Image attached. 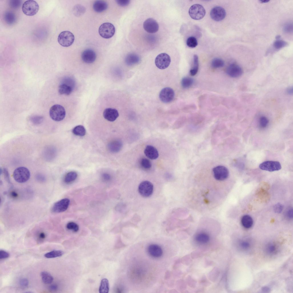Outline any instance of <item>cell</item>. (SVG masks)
Listing matches in <instances>:
<instances>
[{"label": "cell", "instance_id": "cell-19", "mask_svg": "<svg viewBox=\"0 0 293 293\" xmlns=\"http://www.w3.org/2000/svg\"><path fill=\"white\" fill-rule=\"evenodd\" d=\"M144 153L148 158L152 160L156 159L159 156L158 152L157 149L151 145H148L146 146Z\"/></svg>", "mask_w": 293, "mask_h": 293}, {"label": "cell", "instance_id": "cell-5", "mask_svg": "<svg viewBox=\"0 0 293 293\" xmlns=\"http://www.w3.org/2000/svg\"><path fill=\"white\" fill-rule=\"evenodd\" d=\"M74 39V36L72 32L69 31H64L59 34L58 40L61 45L68 47L72 44Z\"/></svg>", "mask_w": 293, "mask_h": 293}, {"label": "cell", "instance_id": "cell-27", "mask_svg": "<svg viewBox=\"0 0 293 293\" xmlns=\"http://www.w3.org/2000/svg\"><path fill=\"white\" fill-rule=\"evenodd\" d=\"M85 8L82 5L77 4L74 6L73 9V12L74 15L76 17H80L86 12Z\"/></svg>", "mask_w": 293, "mask_h": 293}, {"label": "cell", "instance_id": "cell-53", "mask_svg": "<svg viewBox=\"0 0 293 293\" xmlns=\"http://www.w3.org/2000/svg\"><path fill=\"white\" fill-rule=\"evenodd\" d=\"M286 215L287 217L289 219H291L293 217V210L292 209H289L286 212Z\"/></svg>", "mask_w": 293, "mask_h": 293}, {"label": "cell", "instance_id": "cell-29", "mask_svg": "<svg viewBox=\"0 0 293 293\" xmlns=\"http://www.w3.org/2000/svg\"><path fill=\"white\" fill-rule=\"evenodd\" d=\"M99 291L100 293H108V292L109 283L107 279L103 278L101 280Z\"/></svg>", "mask_w": 293, "mask_h": 293}, {"label": "cell", "instance_id": "cell-9", "mask_svg": "<svg viewBox=\"0 0 293 293\" xmlns=\"http://www.w3.org/2000/svg\"><path fill=\"white\" fill-rule=\"evenodd\" d=\"M213 173L214 178L218 181H223L226 179L229 175L228 169L222 165L214 167L213 169Z\"/></svg>", "mask_w": 293, "mask_h": 293}, {"label": "cell", "instance_id": "cell-34", "mask_svg": "<svg viewBox=\"0 0 293 293\" xmlns=\"http://www.w3.org/2000/svg\"><path fill=\"white\" fill-rule=\"evenodd\" d=\"M63 251L60 250H55L45 254L44 256L47 258H53L62 256L63 254Z\"/></svg>", "mask_w": 293, "mask_h": 293}, {"label": "cell", "instance_id": "cell-50", "mask_svg": "<svg viewBox=\"0 0 293 293\" xmlns=\"http://www.w3.org/2000/svg\"><path fill=\"white\" fill-rule=\"evenodd\" d=\"M9 256V254L7 252L3 250L0 251V258L3 259L7 258Z\"/></svg>", "mask_w": 293, "mask_h": 293}, {"label": "cell", "instance_id": "cell-46", "mask_svg": "<svg viewBox=\"0 0 293 293\" xmlns=\"http://www.w3.org/2000/svg\"><path fill=\"white\" fill-rule=\"evenodd\" d=\"M268 122V120L266 117L264 116H262L260 120V126L262 128H265L267 125Z\"/></svg>", "mask_w": 293, "mask_h": 293}, {"label": "cell", "instance_id": "cell-13", "mask_svg": "<svg viewBox=\"0 0 293 293\" xmlns=\"http://www.w3.org/2000/svg\"><path fill=\"white\" fill-rule=\"evenodd\" d=\"M143 27L144 29L149 33H155L159 29V25L157 21L152 18L146 19L144 22Z\"/></svg>", "mask_w": 293, "mask_h": 293}, {"label": "cell", "instance_id": "cell-52", "mask_svg": "<svg viewBox=\"0 0 293 293\" xmlns=\"http://www.w3.org/2000/svg\"><path fill=\"white\" fill-rule=\"evenodd\" d=\"M102 179L105 181H108L111 179L110 175L107 173H104L102 175Z\"/></svg>", "mask_w": 293, "mask_h": 293}, {"label": "cell", "instance_id": "cell-47", "mask_svg": "<svg viewBox=\"0 0 293 293\" xmlns=\"http://www.w3.org/2000/svg\"><path fill=\"white\" fill-rule=\"evenodd\" d=\"M283 209V205L279 203L275 204L273 207L274 211L276 213H280L282 212Z\"/></svg>", "mask_w": 293, "mask_h": 293}, {"label": "cell", "instance_id": "cell-61", "mask_svg": "<svg viewBox=\"0 0 293 293\" xmlns=\"http://www.w3.org/2000/svg\"><path fill=\"white\" fill-rule=\"evenodd\" d=\"M280 37H281L280 35H278L276 37V39H277V40H278L280 38Z\"/></svg>", "mask_w": 293, "mask_h": 293}, {"label": "cell", "instance_id": "cell-49", "mask_svg": "<svg viewBox=\"0 0 293 293\" xmlns=\"http://www.w3.org/2000/svg\"><path fill=\"white\" fill-rule=\"evenodd\" d=\"M118 5L121 6H125L128 5L130 3L129 0H117L116 1Z\"/></svg>", "mask_w": 293, "mask_h": 293}, {"label": "cell", "instance_id": "cell-33", "mask_svg": "<svg viewBox=\"0 0 293 293\" xmlns=\"http://www.w3.org/2000/svg\"><path fill=\"white\" fill-rule=\"evenodd\" d=\"M194 82L193 79L191 78L185 77L181 81V84L184 88H188L191 86Z\"/></svg>", "mask_w": 293, "mask_h": 293}, {"label": "cell", "instance_id": "cell-20", "mask_svg": "<svg viewBox=\"0 0 293 293\" xmlns=\"http://www.w3.org/2000/svg\"><path fill=\"white\" fill-rule=\"evenodd\" d=\"M122 143L120 140L116 139L110 142L108 145V150L112 153L119 152L122 147Z\"/></svg>", "mask_w": 293, "mask_h": 293}, {"label": "cell", "instance_id": "cell-31", "mask_svg": "<svg viewBox=\"0 0 293 293\" xmlns=\"http://www.w3.org/2000/svg\"><path fill=\"white\" fill-rule=\"evenodd\" d=\"M193 65L190 71V73L192 76L195 75L198 72L199 69L198 58L197 55L193 56Z\"/></svg>", "mask_w": 293, "mask_h": 293}, {"label": "cell", "instance_id": "cell-44", "mask_svg": "<svg viewBox=\"0 0 293 293\" xmlns=\"http://www.w3.org/2000/svg\"><path fill=\"white\" fill-rule=\"evenodd\" d=\"M283 30L284 32L287 33H290L293 32V24L292 23H286L284 26Z\"/></svg>", "mask_w": 293, "mask_h": 293}, {"label": "cell", "instance_id": "cell-23", "mask_svg": "<svg viewBox=\"0 0 293 293\" xmlns=\"http://www.w3.org/2000/svg\"><path fill=\"white\" fill-rule=\"evenodd\" d=\"M73 88L67 84L62 83L59 86L58 92L60 94L69 95L72 92Z\"/></svg>", "mask_w": 293, "mask_h": 293}, {"label": "cell", "instance_id": "cell-45", "mask_svg": "<svg viewBox=\"0 0 293 293\" xmlns=\"http://www.w3.org/2000/svg\"><path fill=\"white\" fill-rule=\"evenodd\" d=\"M47 149V151H46V152H47V153H46V154L47 155L46 156L47 157L48 156V159H52L55 155L56 151L52 147H49Z\"/></svg>", "mask_w": 293, "mask_h": 293}, {"label": "cell", "instance_id": "cell-28", "mask_svg": "<svg viewBox=\"0 0 293 293\" xmlns=\"http://www.w3.org/2000/svg\"><path fill=\"white\" fill-rule=\"evenodd\" d=\"M78 176L77 173L75 171H71L65 175L64 181L65 183L69 184L74 182Z\"/></svg>", "mask_w": 293, "mask_h": 293}, {"label": "cell", "instance_id": "cell-3", "mask_svg": "<svg viewBox=\"0 0 293 293\" xmlns=\"http://www.w3.org/2000/svg\"><path fill=\"white\" fill-rule=\"evenodd\" d=\"M39 5L35 1L29 0L26 1L23 4L22 10L25 15L32 16L35 15L39 9Z\"/></svg>", "mask_w": 293, "mask_h": 293}, {"label": "cell", "instance_id": "cell-56", "mask_svg": "<svg viewBox=\"0 0 293 293\" xmlns=\"http://www.w3.org/2000/svg\"><path fill=\"white\" fill-rule=\"evenodd\" d=\"M10 195L13 198H16L18 196V194L15 191H12L11 192Z\"/></svg>", "mask_w": 293, "mask_h": 293}, {"label": "cell", "instance_id": "cell-36", "mask_svg": "<svg viewBox=\"0 0 293 293\" xmlns=\"http://www.w3.org/2000/svg\"><path fill=\"white\" fill-rule=\"evenodd\" d=\"M140 165L142 169L145 170L150 169L152 167L151 162L149 160L146 158H143L141 159Z\"/></svg>", "mask_w": 293, "mask_h": 293}, {"label": "cell", "instance_id": "cell-39", "mask_svg": "<svg viewBox=\"0 0 293 293\" xmlns=\"http://www.w3.org/2000/svg\"><path fill=\"white\" fill-rule=\"evenodd\" d=\"M186 44L189 47L194 48L197 45L198 42L195 37L191 36L188 37L187 39Z\"/></svg>", "mask_w": 293, "mask_h": 293}, {"label": "cell", "instance_id": "cell-17", "mask_svg": "<svg viewBox=\"0 0 293 293\" xmlns=\"http://www.w3.org/2000/svg\"><path fill=\"white\" fill-rule=\"evenodd\" d=\"M104 118L106 120L110 122L115 121L118 117L119 114L118 111L115 108H108L105 109L103 113Z\"/></svg>", "mask_w": 293, "mask_h": 293}, {"label": "cell", "instance_id": "cell-37", "mask_svg": "<svg viewBox=\"0 0 293 293\" xmlns=\"http://www.w3.org/2000/svg\"><path fill=\"white\" fill-rule=\"evenodd\" d=\"M239 248L243 251H247L250 249L251 247L250 242L246 239L242 240L239 241L238 243Z\"/></svg>", "mask_w": 293, "mask_h": 293}, {"label": "cell", "instance_id": "cell-16", "mask_svg": "<svg viewBox=\"0 0 293 293\" xmlns=\"http://www.w3.org/2000/svg\"><path fill=\"white\" fill-rule=\"evenodd\" d=\"M81 58L84 62L87 64H91L95 60L96 55L95 52L92 50L87 49L82 52Z\"/></svg>", "mask_w": 293, "mask_h": 293}, {"label": "cell", "instance_id": "cell-32", "mask_svg": "<svg viewBox=\"0 0 293 293\" xmlns=\"http://www.w3.org/2000/svg\"><path fill=\"white\" fill-rule=\"evenodd\" d=\"M72 132L76 136H83L85 135L86 130L83 126L79 125L75 126L73 129Z\"/></svg>", "mask_w": 293, "mask_h": 293}, {"label": "cell", "instance_id": "cell-35", "mask_svg": "<svg viewBox=\"0 0 293 293\" xmlns=\"http://www.w3.org/2000/svg\"><path fill=\"white\" fill-rule=\"evenodd\" d=\"M195 239L196 241L199 243H205L209 241V237L206 233H201L196 235Z\"/></svg>", "mask_w": 293, "mask_h": 293}, {"label": "cell", "instance_id": "cell-22", "mask_svg": "<svg viewBox=\"0 0 293 293\" xmlns=\"http://www.w3.org/2000/svg\"><path fill=\"white\" fill-rule=\"evenodd\" d=\"M140 58L137 55L130 53L128 54L125 58L126 64L129 66H131L138 63L140 61Z\"/></svg>", "mask_w": 293, "mask_h": 293}, {"label": "cell", "instance_id": "cell-57", "mask_svg": "<svg viewBox=\"0 0 293 293\" xmlns=\"http://www.w3.org/2000/svg\"><path fill=\"white\" fill-rule=\"evenodd\" d=\"M39 237L41 239H44L45 237V233L43 232H41L39 234Z\"/></svg>", "mask_w": 293, "mask_h": 293}, {"label": "cell", "instance_id": "cell-1", "mask_svg": "<svg viewBox=\"0 0 293 293\" xmlns=\"http://www.w3.org/2000/svg\"><path fill=\"white\" fill-rule=\"evenodd\" d=\"M30 174L27 168L19 167L14 170L13 176L15 180L19 183H23L27 181L29 179Z\"/></svg>", "mask_w": 293, "mask_h": 293}, {"label": "cell", "instance_id": "cell-21", "mask_svg": "<svg viewBox=\"0 0 293 293\" xmlns=\"http://www.w3.org/2000/svg\"><path fill=\"white\" fill-rule=\"evenodd\" d=\"M108 7L107 3L102 0H97L93 3V8L94 11L98 13H101L105 10Z\"/></svg>", "mask_w": 293, "mask_h": 293}, {"label": "cell", "instance_id": "cell-42", "mask_svg": "<svg viewBox=\"0 0 293 293\" xmlns=\"http://www.w3.org/2000/svg\"><path fill=\"white\" fill-rule=\"evenodd\" d=\"M43 120V116H34L30 118V120L34 124L38 125L41 124Z\"/></svg>", "mask_w": 293, "mask_h": 293}, {"label": "cell", "instance_id": "cell-24", "mask_svg": "<svg viewBox=\"0 0 293 293\" xmlns=\"http://www.w3.org/2000/svg\"><path fill=\"white\" fill-rule=\"evenodd\" d=\"M3 18L5 22L9 25L13 24L15 22L16 20L15 14L10 11H7L5 13Z\"/></svg>", "mask_w": 293, "mask_h": 293}, {"label": "cell", "instance_id": "cell-48", "mask_svg": "<svg viewBox=\"0 0 293 293\" xmlns=\"http://www.w3.org/2000/svg\"><path fill=\"white\" fill-rule=\"evenodd\" d=\"M19 283L20 286L21 287L23 288H26L28 286L29 281L26 278H22L20 280Z\"/></svg>", "mask_w": 293, "mask_h": 293}, {"label": "cell", "instance_id": "cell-11", "mask_svg": "<svg viewBox=\"0 0 293 293\" xmlns=\"http://www.w3.org/2000/svg\"><path fill=\"white\" fill-rule=\"evenodd\" d=\"M175 93L173 90L169 87H166L161 91L159 97L161 100L165 103L171 102L173 99Z\"/></svg>", "mask_w": 293, "mask_h": 293}, {"label": "cell", "instance_id": "cell-51", "mask_svg": "<svg viewBox=\"0 0 293 293\" xmlns=\"http://www.w3.org/2000/svg\"><path fill=\"white\" fill-rule=\"evenodd\" d=\"M35 178L37 181L41 182H44L45 180V177L43 175L40 174L36 175Z\"/></svg>", "mask_w": 293, "mask_h": 293}, {"label": "cell", "instance_id": "cell-41", "mask_svg": "<svg viewBox=\"0 0 293 293\" xmlns=\"http://www.w3.org/2000/svg\"><path fill=\"white\" fill-rule=\"evenodd\" d=\"M66 227L68 229L72 230L74 232H77L79 229L78 225L73 222L68 223L66 225Z\"/></svg>", "mask_w": 293, "mask_h": 293}, {"label": "cell", "instance_id": "cell-18", "mask_svg": "<svg viewBox=\"0 0 293 293\" xmlns=\"http://www.w3.org/2000/svg\"><path fill=\"white\" fill-rule=\"evenodd\" d=\"M147 251L149 254L154 258L159 257L163 254L162 248L157 244H153L149 245Z\"/></svg>", "mask_w": 293, "mask_h": 293}, {"label": "cell", "instance_id": "cell-12", "mask_svg": "<svg viewBox=\"0 0 293 293\" xmlns=\"http://www.w3.org/2000/svg\"><path fill=\"white\" fill-rule=\"evenodd\" d=\"M226 15V13L225 9L219 6H215L213 8L210 13L211 18L217 21L223 20L225 18Z\"/></svg>", "mask_w": 293, "mask_h": 293}, {"label": "cell", "instance_id": "cell-54", "mask_svg": "<svg viewBox=\"0 0 293 293\" xmlns=\"http://www.w3.org/2000/svg\"><path fill=\"white\" fill-rule=\"evenodd\" d=\"M57 286L56 285L52 284L50 286L49 289L50 290L54 291H56L57 290Z\"/></svg>", "mask_w": 293, "mask_h": 293}, {"label": "cell", "instance_id": "cell-6", "mask_svg": "<svg viewBox=\"0 0 293 293\" xmlns=\"http://www.w3.org/2000/svg\"><path fill=\"white\" fill-rule=\"evenodd\" d=\"M189 14L190 17L195 20L202 19L205 16V11L201 5L195 4L191 6L189 11Z\"/></svg>", "mask_w": 293, "mask_h": 293}, {"label": "cell", "instance_id": "cell-55", "mask_svg": "<svg viewBox=\"0 0 293 293\" xmlns=\"http://www.w3.org/2000/svg\"><path fill=\"white\" fill-rule=\"evenodd\" d=\"M4 175H5V177L6 179H7V181L9 182H10V180H9V173H8V172L7 171V170L6 169H4Z\"/></svg>", "mask_w": 293, "mask_h": 293}, {"label": "cell", "instance_id": "cell-60", "mask_svg": "<svg viewBox=\"0 0 293 293\" xmlns=\"http://www.w3.org/2000/svg\"><path fill=\"white\" fill-rule=\"evenodd\" d=\"M263 290L265 292H268L269 290V289L267 287H264L263 288Z\"/></svg>", "mask_w": 293, "mask_h": 293}, {"label": "cell", "instance_id": "cell-2", "mask_svg": "<svg viewBox=\"0 0 293 293\" xmlns=\"http://www.w3.org/2000/svg\"><path fill=\"white\" fill-rule=\"evenodd\" d=\"M50 115L51 118L56 121L62 120L66 116V111L64 108L59 104H55L50 109Z\"/></svg>", "mask_w": 293, "mask_h": 293}, {"label": "cell", "instance_id": "cell-14", "mask_svg": "<svg viewBox=\"0 0 293 293\" xmlns=\"http://www.w3.org/2000/svg\"><path fill=\"white\" fill-rule=\"evenodd\" d=\"M70 203V201L68 199H62L54 204L52 209V211L55 213L64 212L67 209Z\"/></svg>", "mask_w": 293, "mask_h": 293}, {"label": "cell", "instance_id": "cell-8", "mask_svg": "<svg viewBox=\"0 0 293 293\" xmlns=\"http://www.w3.org/2000/svg\"><path fill=\"white\" fill-rule=\"evenodd\" d=\"M153 186L150 182L145 181L142 182L138 187V191L140 194L144 197H148L153 193Z\"/></svg>", "mask_w": 293, "mask_h": 293}, {"label": "cell", "instance_id": "cell-4", "mask_svg": "<svg viewBox=\"0 0 293 293\" xmlns=\"http://www.w3.org/2000/svg\"><path fill=\"white\" fill-rule=\"evenodd\" d=\"M115 29L114 25L109 22L104 23L99 27L98 32L100 35L102 37L109 39L114 35Z\"/></svg>", "mask_w": 293, "mask_h": 293}, {"label": "cell", "instance_id": "cell-10", "mask_svg": "<svg viewBox=\"0 0 293 293\" xmlns=\"http://www.w3.org/2000/svg\"><path fill=\"white\" fill-rule=\"evenodd\" d=\"M259 167L262 170L272 172L280 170L281 166L280 162L277 161H266L260 164Z\"/></svg>", "mask_w": 293, "mask_h": 293}, {"label": "cell", "instance_id": "cell-25", "mask_svg": "<svg viewBox=\"0 0 293 293\" xmlns=\"http://www.w3.org/2000/svg\"><path fill=\"white\" fill-rule=\"evenodd\" d=\"M241 222L243 227L249 229L252 226L253 221L252 218L250 216L246 215L242 216L241 218Z\"/></svg>", "mask_w": 293, "mask_h": 293}, {"label": "cell", "instance_id": "cell-40", "mask_svg": "<svg viewBox=\"0 0 293 293\" xmlns=\"http://www.w3.org/2000/svg\"><path fill=\"white\" fill-rule=\"evenodd\" d=\"M286 41L281 40H277L273 43V46L275 49L279 50L283 48L288 45Z\"/></svg>", "mask_w": 293, "mask_h": 293}, {"label": "cell", "instance_id": "cell-30", "mask_svg": "<svg viewBox=\"0 0 293 293\" xmlns=\"http://www.w3.org/2000/svg\"><path fill=\"white\" fill-rule=\"evenodd\" d=\"M42 280L43 282L46 284H51L53 280L52 276L46 271H43L41 273Z\"/></svg>", "mask_w": 293, "mask_h": 293}, {"label": "cell", "instance_id": "cell-26", "mask_svg": "<svg viewBox=\"0 0 293 293\" xmlns=\"http://www.w3.org/2000/svg\"><path fill=\"white\" fill-rule=\"evenodd\" d=\"M265 250L267 254L272 255L277 253L278 251V247L276 245L275 243H270L266 245Z\"/></svg>", "mask_w": 293, "mask_h": 293}, {"label": "cell", "instance_id": "cell-38", "mask_svg": "<svg viewBox=\"0 0 293 293\" xmlns=\"http://www.w3.org/2000/svg\"><path fill=\"white\" fill-rule=\"evenodd\" d=\"M224 64L223 61L219 58H215L212 60L211 62V66L215 68H217L223 67Z\"/></svg>", "mask_w": 293, "mask_h": 293}, {"label": "cell", "instance_id": "cell-7", "mask_svg": "<svg viewBox=\"0 0 293 293\" xmlns=\"http://www.w3.org/2000/svg\"><path fill=\"white\" fill-rule=\"evenodd\" d=\"M171 62L170 56L165 53L159 54L156 57L155 60L156 66L161 69H164L167 68Z\"/></svg>", "mask_w": 293, "mask_h": 293}, {"label": "cell", "instance_id": "cell-59", "mask_svg": "<svg viewBox=\"0 0 293 293\" xmlns=\"http://www.w3.org/2000/svg\"><path fill=\"white\" fill-rule=\"evenodd\" d=\"M269 1V0H260V2L261 3H267V2H268Z\"/></svg>", "mask_w": 293, "mask_h": 293}, {"label": "cell", "instance_id": "cell-15", "mask_svg": "<svg viewBox=\"0 0 293 293\" xmlns=\"http://www.w3.org/2000/svg\"><path fill=\"white\" fill-rule=\"evenodd\" d=\"M226 72L229 76L231 77L237 78L242 75L243 70L238 65L232 63L227 68Z\"/></svg>", "mask_w": 293, "mask_h": 293}, {"label": "cell", "instance_id": "cell-43", "mask_svg": "<svg viewBox=\"0 0 293 293\" xmlns=\"http://www.w3.org/2000/svg\"><path fill=\"white\" fill-rule=\"evenodd\" d=\"M22 1L21 0H11L9 1V5L12 8L17 9L21 6Z\"/></svg>", "mask_w": 293, "mask_h": 293}, {"label": "cell", "instance_id": "cell-58", "mask_svg": "<svg viewBox=\"0 0 293 293\" xmlns=\"http://www.w3.org/2000/svg\"><path fill=\"white\" fill-rule=\"evenodd\" d=\"M287 92L289 94H292L293 93V88L290 87L288 88Z\"/></svg>", "mask_w": 293, "mask_h": 293}]
</instances>
